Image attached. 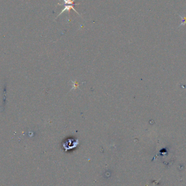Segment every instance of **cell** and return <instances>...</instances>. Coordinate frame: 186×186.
<instances>
[{
	"label": "cell",
	"instance_id": "cell-1",
	"mask_svg": "<svg viewBox=\"0 0 186 186\" xmlns=\"http://www.w3.org/2000/svg\"><path fill=\"white\" fill-rule=\"evenodd\" d=\"M79 4H65L64 8L62 9V11H61V13L57 16V18L59 16H60L62 14H63L64 11H68L69 14H70V11L71 9H73L74 11L76 12L77 14H78L79 15H81L80 14L78 13V11H77L76 9L74 7V6H75V5H76H76H79Z\"/></svg>",
	"mask_w": 186,
	"mask_h": 186
}]
</instances>
